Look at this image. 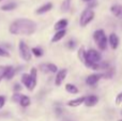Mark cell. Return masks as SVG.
Here are the masks:
<instances>
[{
    "label": "cell",
    "instance_id": "1",
    "mask_svg": "<svg viewBox=\"0 0 122 121\" xmlns=\"http://www.w3.org/2000/svg\"><path fill=\"white\" fill-rule=\"evenodd\" d=\"M9 31L14 35H31L36 31V23L28 18H19L11 24Z\"/></svg>",
    "mask_w": 122,
    "mask_h": 121
},
{
    "label": "cell",
    "instance_id": "2",
    "mask_svg": "<svg viewBox=\"0 0 122 121\" xmlns=\"http://www.w3.org/2000/svg\"><path fill=\"white\" fill-rule=\"evenodd\" d=\"M21 83L27 88V90L33 91V89L36 86V83H38V70L36 68H32L29 74H27V73L23 74V76H21Z\"/></svg>",
    "mask_w": 122,
    "mask_h": 121
},
{
    "label": "cell",
    "instance_id": "3",
    "mask_svg": "<svg viewBox=\"0 0 122 121\" xmlns=\"http://www.w3.org/2000/svg\"><path fill=\"white\" fill-rule=\"evenodd\" d=\"M102 60V55L95 49H89L86 53V62L85 66L91 69V66L95 63H100Z\"/></svg>",
    "mask_w": 122,
    "mask_h": 121
},
{
    "label": "cell",
    "instance_id": "4",
    "mask_svg": "<svg viewBox=\"0 0 122 121\" xmlns=\"http://www.w3.org/2000/svg\"><path fill=\"white\" fill-rule=\"evenodd\" d=\"M93 39H94L97 47H99L101 50H105V49L107 48L108 39H107V36H106L104 30L100 29V30L94 31V33H93Z\"/></svg>",
    "mask_w": 122,
    "mask_h": 121
},
{
    "label": "cell",
    "instance_id": "5",
    "mask_svg": "<svg viewBox=\"0 0 122 121\" xmlns=\"http://www.w3.org/2000/svg\"><path fill=\"white\" fill-rule=\"evenodd\" d=\"M94 18V12L91 9H86L85 11H82V13L80 14V18H79V25L81 27H86L89 23L93 20Z\"/></svg>",
    "mask_w": 122,
    "mask_h": 121
},
{
    "label": "cell",
    "instance_id": "6",
    "mask_svg": "<svg viewBox=\"0 0 122 121\" xmlns=\"http://www.w3.org/2000/svg\"><path fill=\"white\" fill-rule=\"evenodd\" d=\"M18 49H19V55H20L21 59L25 61H30L31 60V49L29 48L27 44L24 41H19V45H18Z\"/></svg>",
    "mask_w": 122,
    "mask_h": 121
},
{
    "label": "cell",
    "instance_id": "7",
    "mask_svg": "<svg viewBox=\"0 0 122 121\" xmlns=\"http://www.w3.org/2000/svg\"><path fill=\"white\" fill-rule=\"evenodd\" d=\"M67 74V70L66 69H61L57 72V75L55 77V85L56 86H60L63 83V81L65 79Z\"/></svg>",
    "mask_w": 122,
    "mask_h": 121
},
{
    "label": "cell",
    "instance_id": "8",
    "mask_svg": "<svg viewBox=\"0 0 122 121\" xmlns=\"http://www.w3.org/2000/svg\"><path fill=\"white\" fill-rule=\"evenodd\" d=\"M102 78V75L101 74H91L89 75L88 77H87L86 79V84L89 86H95L97 83H99V81Z\"/></svg>",
    "mask_w": 122,
    "mask_h": 121
},
{
    "label": "cell",
    "instance_id": "9",
    "mask_svg": "<svg viewBox=\"0 0 122 121\" xmlns=\"http://www.w3.org/2000/svg\"><path fill=\"white\" fill-rule=\"evenodd\" d=\"M41 69L43 72L45 73H57L58 72V68L56 64L54 63H44L41 64Z\"/></svg>",
    "mask_w": 122,
    "mask_h": 121
},
{
    "label": "cell",
    "instance_id": "10",
    "mask_svg": "<svg viewBox=\"0 0 122 121\" xmlns=\"http://www.w3.org/2000/svg\"><path fill=\"white\" fill-rule=\"evenodd\" d=\"M119 43H120V41H119L118 35L115 33L110 34L109 38H108V44L110 45V47H112V49H117L119 46Z\"/></svg>",
    "mask_w": 122,
    "mask_h": 121
},
{
    "label": "cell",
    "instance_id": "11",
    "mask_svg": "<svg viewBox=\"0 0 122 121\" xmlns=\"http://www.w3.org/2000/svg\"><path fill=\"white\" fill-rule=\"evenodd\" d=\"M16 72L17 71H16V69H14V66H6L5 70H4V79H8V81L12 79L13 77H14V75H15Z\"/></svg>",
    "mask_w": 122,
    "mask_h": 121
},
{
    "label": "cell",
    "instance_id": "12",
    "mask_svg": "<svg viewBox=\"0 0 122 121\" xmlns=\"http://www.w3.org/2000/svg\"><path fill=\"white\" fill-rule=\"evenodd\" d=\"M110 12L117 18L122 19V5L121 4H114V5H112L110 6Z\"/></svg>",
    "mask_w": 122,
    "mask_h": 121
},
{
    "label": "cell",
    "instance_id": "13",
    "mask_svg": "<svg viewBox=\"0 0 122 121\" xmlns=\"http://www.w3.org/2000/svg\"><path fill=\"white\" fill-rule=\"evenodd\" d=\"M97 102H99V98L97 96H88L85 99L84 104L88 107H92V106H95L97 104Z\"/></svg>",
    "mask_w": 122,
    "mask_h": 121
},
{
    "label": "cell",
    "instance_id": "14",
    "mask_svg": "<svg viewBox=\"0 0 122 121\" xmlns=\"http://www.w3.org/2000/svg\"><path fill=\"white\" fill-rule=\"evenodd\" d=\"M53 3L51 2H47V3H45V4H43L42 6H40L39 9H36V14H39V15H41V14H44V13H47V12H49V11L53 9Z\"/></svg>",
    "mask_w": 122,
    "mask_h": 121
},
{
    "label": "cell",
    "instance_id": "15",
    "mask_svg": "<svg viewBox=\"0 0 122 121\" xmlns=\"http://www.w3.org/2000/svg\"><path fill=\"white\" fill-rule=\"evenodd\" d=\"M85 99H86V96H80V98L71 100V101H69V102H67V106H70V107H77V106H79V105L84 104V103H85Z\"/></svg>",
    "mask_w": 122,
    "mask_h": 121
},
{
    "label": "cell",
    "instance_id": "16",
    "mask_svg": "<svg viewBox=\"0 0 122 121\" xmlns=\"http://www.w3.org/2000/svg\"><path fill=\"white\" fill-rule=\"evenodd\" d=\"M67 19L63 18V19H60V20H58L57 23L55 24V30L56 31H60V30H65V28H66L67 26Z\"/></svg>",
    "mask_w": 122,
    "mask_h": 121
},
{
    "label": "cell",
    "instance_id": "17",
    "mask_svg": "<svg viewBox=\"0 0 122 121\" xmlns=\"http://www.w3.org/2000/svg\"><path fill=\"white\" fill-rule=\"evenodd\" d=\"M65 34H66V30H60V31H57L55 34H54L53 39H51V42H53V43L59 42L61 39L64 38Z\"/></svg>",
    "mask_w": 122,
    "mask_h": 121
},
{
    "label": "cell",
    "instance_id": "18",
    "mask_svg": "<svg viewBox=\"0 0 122 121\" xmlns=\"http://www.w3.org/2000/svg\"><path fill=\"white\" fill-rule=\"evenodd\" d=\"M17 4L15 3V2H9V3L6 4H3V5L1 6V11H4V12H6V11H13L14 9H16Z\"/></svg>",
    "mask_w": 122,
    "mask_h": 121
},
{
    "label": "cell",
    "instance_id": "19",
    "mask_svg": "<svg viewBox=\"0 0 122 121\" xmlns=\"http://www.w3.org/2000/svg\"><path fill=\"white\" fill-rule=\"evenodd\" d=\"M65 90H66L69 93H72V94L78 93V88L76 87L75 85H73V84H66V85H65Z\"/></svg>",
    "mask_w": 122,
    "mask_h": 121
},
{
    "label": "cell",
    "instance_id": "20",
    "mask_svg": "<svg viewBox=\"0 0 122 121\" xmlns=\"http://www.w3.org/2000/svg\"><path fill=\"white\" fill-rule=\"evenodd\" d=\"M86 53H87V50L85 49V47H80V48L78 49V58H79V60L84 64H85V62H86Z\"/></svg>",
    "mask_w": 122,
    "mask_h": 121
},
{
    "label": "cell",
    "instance_id": "21",
    "mask_svg": "<svg viewBox=\"0 0 122 121\" xmlns=\"http://www.w3.org/2000/svg\"><path fill=\"white\" fill-rule=\"evenodd\" d=\"M30 103H31V101H30V98L27 96H23V98H21L20 102H19V104H20V106L23 107H28L30 105Z\"/></svg>",
    "mask_w": 122,
    "mask_h": 121
},
{
    "label": "cell",
    "instance_id": "22",
    "mask_svg": "<svg viewBox=\"0 0 122 121\" xmlns=\"http://www.w3.org/2000/svg\"><path fill=\"white\" fill-rule=\"evenodd\" d=\"M71 1L72 0H63L62 4H61V11L62 12H67L71 8Z\"/></svg>",
    "mask_w": 122,
    "mask_h": 121
},
{
    "label": "cell",
    "instance_id": "23",
    "mask_svg": "<svg viewBox=\"0 0 122 121\" xmlns=\"http://www.w3.org/2000/svg\"><path fill=\"white\" fill-rule=\"evenodd\" d=\"M31 53L33 54L36 57H42L43 56V49L40 48V47H33V48L31 49Z\"/></svg>",
    "mask_w": 122,
    "mask_h": 121
},
{
    "label": "cell",
    "instance_id": "24",
    "mask_svg": "<svg viewBox=\"0 0 122 121\" xmlns=\"http://www.w3.org/2000/svg\"><path fill=\"white\" fill-rule=\"evenodd\" d=\"M23 96L24 94L19 93V92H15V93L13 94V96H12V101L13 102H15V103H19L20 102V100H21V98H23Z\"/></svg>",
    "mask_w": 122,
    "mask_h": 121
},
{
    "label": "cell",
    "instance_id": "25",
    "mask_svg": "<svg viewBox=\"0 0 122 121\" xmlns=\"http://www.w3.org/2000/svg\"><path fill=\"white\" fill-rule=\"evenodd\" d=\"M55 113H56V115H57V116L62 115V113H63L62 105H61V104H56L55 105Z\"/></svg>",
    "mask_w": 122,
    "mask_h": 121
},
{
    "label": "cell",
    "instance_id": "26",
    "mask_svg": "<svg viewBox=\"0 0 122 121\" xmlns=\"http://www.w3.org/2000/svg\"><path fill=\"white\" fill-rule=\"evenodd\" d=\"M66 47L69 49H75V47H76V42H75V40H70L69 42L66 43Z\"/></svg>",
    "mask_w": 122,
    "mask_h": 121
},
{
    "label": "cell",
    "instance_id": "27",
    "mask_svg": "<svg viewBox=\"0 0 122 121\" xmlns=\"http://www.w3.org/2000/svg\"><path fill=\"white\" fill-rule=\"evenodd\" d=\"M0 57H4V58H9L10 57V53L5 49H3L2 47H0Z\"/></svg>",
    "mask_w": 122,
    "mask_h": 121
},
{
    "label": "cell",
    "instance_id": "28",
    "mask_svg": "<svg viewBox=\"0 0 122 121\" xmlns=\"http://www.w3.org/2000/svg\"><path fill=\"white\" fill-rule=\"evenodd\" d=\"M115 102H116L117 105H120L122 103V92H119V93L117 94L116 99H115Z\"/></svg>",
    "mask_w": 122,
    "mask_h": 121
},
{
    "label": "cell",
    "instance_id": "29",
    "mask_svg": "<svg viewBox=\"0 0 122 121\" xmlns=\"http://www.w3.org/2000/svg\"><path fill=\"white\" fill-rule=\"evenodd\" d=\"M4 70H5V66H0V81L4 78Z\"/></svg>",
    "mask_w": 122,
    "mask_h": 121
},
{
    "label": "cell",
    "instance_id": "30",
    "mask_svg": "<svg viewBox=\"0 0 122 121\" xmlns=\"http://www.w3.org/2000/svg\"><path fill=\"white\" fill-rule=\"evenodd\" d=\"M4 104H5V96H0V109L4 106Z\"/></svg>",
    "mask_w": 122,
    "mask_h": 121
},
{
    "label": "cell",
    "instance_id": "31",
    "mask_svg": "<svg viewBox=\"0 0 122 121\" xmlns=\"http://www.w3.org/2000/svg\"><path fill=\"white\" fill-rule=\"evenodd\" d=\"M21 90V86L19 84H15L14 85V91L15 92H19Z\"/></svg>",
    "mask_w": 122,
    "mask_h": 121
},
{
    "label": "cell",
    "instance_id": "32",
    "mask_svg": "<svg viewBox=\"0 0 122 121\" xmlns=\"http://www.w3.org/2000/svg\"><path fill=\"white\" fill-rule=\"evenodd\" d=\"M9 114L8 113H0V117H5V116H8Z\"/></svg>",
    "mask_w": 122,
    "mask_h": 121
},
{
    "label": "cell",
    "instance_id": "33",
    "mask_svg": "<svg viewBox=\"0 0 122 121\" xmlns=\"http://www.w3.org/2000/svg\"><path fill=\"white\" fill-rule=\"evenodd\" d=\"M82 1H85V2H91V1H93V0H82Z\"/></svg>",
    "mask_w": 122,
    "mask_h": 121
},
{
    "label": "cell",
    "instance_id": "34",
    "mask_svg": "<svg viewBox=\"0 0 122 121\" xmlns=\"http://www.w3.org/2000/svg\"><path fill=\"white\" fill-rule=\"evenodd\" d=\"M118 121H122V119H119V120H118Z\"/></svg>",
    "mask_w": 122,
    "mask_h": 121
},
{
    "label": "cell",
    "instance_id": "35",
    "mask_svg": "<svg viewBox=\"0 0 122 121\" xmlns=\"http://www.w3.org/2000/svg\"><path fill=\"white\" fill-rule=\"evenodd\" d=\"M121 115H122V111H121Z\"/></svg>",
    "mask_w": 122,
    "mask_h": 121
},
{
    "label": "cell",
    "instance_id": "36",
    "mask_svg": "<svg viewBox=\"0 0 122 121\" xmlns=\"http://www.w3.org/2000/svg\"><path fill=\"white\" fill-rule=\"evenodd\" d=\"M0 1H2V0H0Z\"/></svg>",
    "mask_w": 122,
    "mask_h": 121
},
{
    "label": "cell",
    "instance_id": "37",
    "mask_svg": "<svg viewBox=\"0 0 122 121\" xmlns=\"http://www.w3.org/2000/svg\"><path fill=\"white\" fill-rule=\"evenodd\" d=\"M67 121H70V120H67Z\"/></svg>",
    "mask_w": 122,
    "mask_h": 121
}]
</instances>
